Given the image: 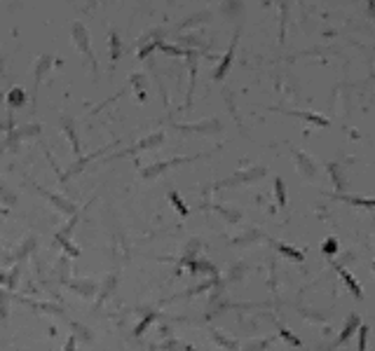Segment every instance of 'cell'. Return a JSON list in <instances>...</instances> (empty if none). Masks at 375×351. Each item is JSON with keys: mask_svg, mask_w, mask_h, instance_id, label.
Here are the masks:
<instances>
[{"mask_svg": "<svg viewBox=\"0 0 375 351\" xmlns=\"http://www.w3.org/2000/svg\"><path fill=\"white\" fill-rule=\"evenodd\" d=\"M366 337H368V326H359V351H366Z\"/></svg>", "mask_w": 375, "mask_h": 351, "instance_id": "8992f818", "label": "cell"}, {"mask_svg": "<svg viewBox=\"0 0 375 351\" xmlns=\"http://www.w3.org/2000/svg\"><path fill=\"white\" fill-rule=\"evenodd\" d=\"M338 272L343 274L345 283L350 286V290H352V295H354V298H356V300H361V298H364V293H361V288H359V283L354 281V277H352V274H350V272H345V269H338Z\"/></svg>", "mask_w": 375, "mask_h": 351, "instance_id": "7a4b0ae2", "label": "cell"}, {"mask_svg": "<svg viewBox=\"0 0 375 351\" xmlns=\"http://www.w3.org/2000/svg\"><path fill=\"white\" fill-rule=\"evenodd\" d=\"M275 187H277V202H279V206H284V204H286V192H284V183H281V178H275Z\"/></svg>", "mask_w": 375, "mask_h": 351, "instance_id": "3957f363", "label": "cell"}, {"mask_svg": "<svg viewBox=\"0 0 375 351\" xmlns=\"http://www.w3.org/2000/svg\"><path fill=\"white\" fill-rule=\"evenodd\" d=\"M169 197H172V204H174V206H176V209L181 211V215H188V209L183 206V202H181V199H178V194H176V192H172Z\"/></svg>", "mask_w": 375, "mask_h": 351, "instance_id": "ba28073f", "label": "cell"}, {"mask_svg": "<svg viewBox=\"0 0 375 351\" xmlns=\"http://www.w3.org/2000/svg\"><path fill=\"white\" fill-rule=\"evenodd\" d=\"M230 61H232V49H230V52H227V56H225V59H223V66H221V68L216 70V77H223V73H225V70H227V66H230Z\"/></svg>", "mask_w": 375, "mask_h": 351, "instance_id": "9c48e42d", "label": "cell"}, {"mask_svg": "<svg viewBox=\"0 0 375 351\" xmlns=\"http://www.w3.org/2000/svg\"><path fill=\"white\" fill-rule=\"evenodd\" d=\"M279 251H281L284 256L293 257V260H302V253H300V251H296V248H291V246H284V244H279Z\"/></svg>", "mask_w": 375, "mask_h": 351, "instance_id": "277c9868", "label": "cell"}, {"mask_svg": "<svg viewBox=\"0 0 375 351\" xmlns=\"http://www.w3.org/2000/svg\"><path fill=\"white\" fill-rule=\"evenodd\" d=\"M359 326H361V321H359V316H356V314H352V316L347 319V323H345L343 332L338 335V342H335V344H343L345 340H350V337H352V332H354V330H356V328H359Z\"/></svg>", "mask_w": 375, "mask_h": 351, "instance_id": "6da1fadb", "label": "cell"}, {"mask_svg": "<svg viewBox=\"0 0 375 351\" xmlns=\"http://www.w3.org/2000/svg\"><path fill=\"white\" fill-rule=\"evenodd\" d=\"M335 251H338V241L335 239H326L324 241V253L326 256H335Z\"/></svg>", "mask_w": 375, "mask_h": 351, "instance_id": "5b68a950", "label": "cell"}, {"mask_svg": "<svg viewBox=\"0 0 375 351\" xmlns=\"http://www.w3.org/2000/svg\"><path fill=\"white\" fill-rule=\"evenodd\" d=\"M279 332H281V337H284V340H286V342H291L293 347H300V340H298V337H296V335H291V332H289V330H286V328H279Z\"/></svg>", "mask_w": 375, "mask_h": 351, "instance_id": "52a82bcc", "label": "cell"}]
</instances>
